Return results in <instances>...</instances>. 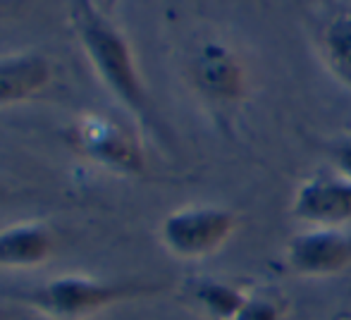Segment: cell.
I'll use <instances>...</instances> for the list:
<instances>
[{
    "instance_id": "6da1fadb",
    "label": "cell",
    "mask_w": 351,
    "mask_h": 320,
    "mask_svg": "<svg viewBox=\"0 0 351 320\" xmlns=\"http://www.w3.org/2000/svg\"><path fill=\"white\" fill-rule=\"evenodd\" d=\"M72 24L79 46L88 58L93 72L103 86L146 127L156 130L158 120L151 106V96L143 84L127 36L108 19L106 12L93 8L88 0H74Z\"/></svg>"
},
{
    "instance_id": "7a4b0ae2",
    "label": "cell",
    "mask_w": 351,
    "mask_h": 320,
    "mask_svg": "<svg viewBox=\"0 0 351 320\" xmlns=\"http://www.w3.org/2000/svg\"><path fill=\"white\" fill-rule=\"evenodd\" d=\"M153 280H103L91 275H58L17 294V301L48 320H86L120 304L160 294Z\"/></svg>"
},
{
    "instance_id": "3957f363",
    "label": "cell",
    "mask_w": 351,
    "mask_h": 320,
    "mask_svg": "<svg viewBox=\"0 0 351 320\" xmlns=\"http://www.w3.org/2000/svg\"><path fill=\"white\" fill-rule=\"evenodd\" d=\"M65 136L82 158L96 165L120 175L146 172V151H143L141 136L130 122L120 117L86 112L67 127Z\"/></svg>"
},
{
    "instance_id": "277c9868",
    "label": "cell",
    "mask_w": 351,
    "mask_h": 320,
    "mask_svg": "<svg viewBox=\"0 0 351 320\" xmlns=\"http://www.w3.org/2000/svg\"><path fill=\"white\" fill-rule=\"evenodd\" d=\"M234 210L222 206H186L165 215L158 227L162 249L180 260H204L215 256L237 232Z\"/></svg>"
},
{
    "instance_id": "5b68a950",
    "label": "cell",
    "mask_w": 351,
    "mask_h": 320,
    "mask_svg": "<svg viewBox=\"0 0 351 320\" xmlns=\"http://www.w3.org/2000/svg\"><path fill=\"white\" fill-rule=\"evenodd\" d=\"M186 75L194 91L213 108H237L249 96V70L222 41H204L189 58Z\"/></svg>"
},
{
    "instance_id": "8992f818",
    "label": "cell",
    "mask_w": 351,
    "mask_h": 320,
    "mask_svg": "<svg viewBox=\"0 0 351 320\" xmlns=\"http://www.w3.org/2000/svg\"><path fill=\"white\" fill-rule=\"evenodd\" d=\"M287 265L301 278H330L351 265V234L339 227H308L287 241Z\"/></svg>"
},
{
    "instance_id": "52a82bcc",
    "label": "cell",
    "mask_w": 351,
    "mask_h": 320,
    "mask_svg": "<svg viewBox=\"0 0 351 320\" xmlns=\"http://www.w3.org/2000/svg\"><path fill=\"white\" fill-rule=\"evenodd\" d=\"M291 215L308 227L351 225V180L337 172L304 180L291 199Z\"/></svg>"
},
{
    "instance_id": "ba28073f",
    "label": "cell",
    "mask_w": 351,
    "mask_h": 320,
    "mask_svg": "<svg viewBox=\"0 0 351 320\" xmlns=\"http://www.w3.org/2000/svg\"><path fill=\"white\" fill-rule=\"evenodd\" d=\"M56 254V234L43 223H14L0 230V268L27 270L48 263Z\"/></svg>"
},
{
    "instance_id": "9c48e42d",
    "label": "cell",
    "mask_w": 351,
    "mask_h": 320,
    "mask_svg": "<svg viewBox=\"0 0 351 320\" xmlns=\"http://www.w3.org/2000/svg\"><path fill=\"white\" fill-rule=\"evenodd\" d=\"M53 82V65L41 53H14L0 58V108L38 96Z\"/></svg>"
},
{
    "instance_id": "30bf717a",
    "label": "cell",
    "mask_w": 351,
    "mask_h": 320,
    "mask_svg": "<svg viewBox=\"0 0 351 320\" xmlns=\"http://www.w3.org/2000/svg\"><path fill=\"white\" fill-rule=\"evenodd\" d=\"M315 48L335 82L351 91V5L332 10L320 22Z\"/></svg>"
},
{
    "instance_id": "8fae6325",
    "label": "cell",
    "mask_w": 351,
    "mask_h": 320,
    "mask_svg": "<svg viewBox=\"0 0 351 320\" xmlns=\"http://www.w3.org/2000/svg\"><path fill=\"white\" fill-rule=\"evenodd\" d=\"M189 301L213 320H232L244 306L251 289L220 278H194L184 284Z\"/></svg>"
},
{
    "instance_id": "7c38bea8",
    "label": "cell",
    "mask_w": 351,
    "mask_h": 320,
    "mask_svg": "<svg viewBox=\"0 0 351 320\" xmlns=\"http://www.w3.org/2000/svg\"><path fill=\"white\" fill-rule=\"evenodd\" d=\"M232 320H287V304L275 292L251 289L244 306Z\"/></svg>"
},
{
    "instance_id": "4fadbf2b",
    "label": "cell",
    "mask_w": 351,
    "mask_h": 320,
    "mask_svg": "<svg viewBox=\"0 0 351 320\" xmlns=\"http://www.w3.org/2000/svg\"><path fill=\"white\" fill-rule=\"evenodd\" d=\"M328 160H330V165H332V172L351 180V134L330 141Z\"/></svg>"
},
{
    "instance_id": "5bb4252c",
    "label": "cell",
    "mask_w": 351,
    "mask_h": 320,
    "mask_svg": "<svg viewBox=\"0 0 351 320\" xmlns=\"http://www.w3.org/2000/svg\"><path fill=\"white\" fill-rule=\"evenodd\" d=\"M88 3H91L96 10H101V12H106V14H108L112 8H115V3H117V0H88Z\"/></svg>"
},
{
    "instance_id": "9a60e30c",
    "label": "cell",
    "mask_w": 351,
    "mask_h": 320,
    "mask_svg": "<svg viewBox=\"0 0 351 320\" xmlns=\"http://www.w3.org/2000/svg\"><path fill=\"white\" fill-rule=\"evenodd\" d=\"M328 320H351L349 313H335V316H330Z\"/></svg>"
},
{
    "instance_id": "2e32d148",
    "label": "cell",
    "mask_w": 351,
    "mask_h": 320,
    "mask_svg": "<svg viewBox=\"0 0 351 320\" xmlns=\"http://www.w3.org/2000/svg\"><path fill=\"white\" fill-rule=\"evenodd\" d=\"M5 196H8V189H5V186H3V182H0V201H3Z\"/></svg>"
},
{
    "instance_id": "e0dca14e",
    "label": "cell",
    "mask_w": 351,
    "mask_h": 320,
    "mask_svg": "<svg viewBox=\"0 0 351 320\" xmlns=\"http://www.w3.org/2000/svg\"><path fill=\"white\" fill-rule=\"evenodd\" d=\"M8 5H10V0H0V12H3V10L8 8Z\"/></svg>"
},
{
    "instance_id": "ac0fdd59",
    "label": "cell",
    "mask_w": 351,
    "mask_h": 320,
    "mask_svg": "<svg viewBox=\"0 0 351 320\" xmlns=\"http://www.w3.org/2000/svg\"><path fill=\"white\" fill-rule=\"evenodd\" d=\"M0 320H8V313H5V308H0Z\"/></svg>"
}]
</instances>
